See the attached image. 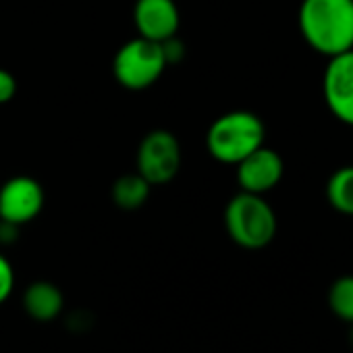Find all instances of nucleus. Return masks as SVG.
Instances as JSON below:
<instances>
[{
	"label": "nucleus",
	"mask_w": 353,
	"mask_h": 353,
	"mask_svg": "<svg viewBox=\"0 0 353 353\" xmlns=\"http://www.w3.org/2000/svg\"><path fill=\"white\" fill-rule=\"evenodd\" d=\"M166 65L162 44L139 36L119 48L112 61V73L123 88L137 92L154 85Z\"/></svg>",
	"instance_id": "obj_4"
},
{
	"label": "nucleus",
	"mask_w": 353,
	"mask_h": 353,
	"mask_svg": "<svg viewBox=\"0 0 353 353\" xmlns=\"http://www.w3.org/2000/svg\"><path fill=\"white\" fill-rule=\"evenodd\" d=\"M133 21L141 38L162 44L176 36L179 9L172 0H137Z\"/></svg>",
	"instance_id": "obj_9"
},
{
	"label": "nucleus",
	"mask_w": 353,
	"mask_h": 353,
	"mask_svg": "<svg viewBox=\"0 0 353 353\" xmlns=\"http://www.w3.org/2000/svg\"><path fill=\"white\" fill-rule=\"evenodd\" d=\"M23 307L28 316H32L38 322H50L54 320L63 307H65V297L61 289L48 281H38L32 283L26 293H23Z\"/></svg>",
	"instance_id": "obj_10"
},
{
	"label": "nucleus",
	"mask_w": 353,
	"mask_h": 353,
	"mask_svg": "<svg viewBox=\"0 0 353 353\" xmlns=\"http://www.w3.org/2000/svg\"><path fill=\"white\" fill-rule=\"evenodd\" d=\"M326 198L336 212L353 216V164L341 166L330 174Z\"/></svg>",
	"instance_id": "obj_12"
},
{
	"label": "nucleus",
	"mask_w": 353,
	"mask_h": 353,
	"mask_svg": "<svg viewBox=\"0 0 353 353\" xmlns=\"http://www.w3.org/2000/svg\"><path fill=\"white\" fill-rule=\"evenodd\" d=\"M351 343H353V328H351Z\"/></svg>",
	"instance_id": "obj_17"
},
{
	"label": "nucleus",
	"mask_w": 353,
	"mask_h": 353,
	"mask_svg": "<svg viewBox=\"0 0 353 353\" xmlns=\"http://www.w3.org/2000/svg\"><path fill=\"white\" fill-rule=\"evenodd\" d=\"M264 123L248 110H233L219 117L206 135L208 152L214 160L237 164L248 154L264 145Z\"/></svg>",
	"instance_id": "obj_2"
},
{
	"label": "nucleus",
	"mask_w": 353,
	"mask_h": 353,
	"mask_svg": "<svg viewBox=\"0 0 353 353\" xmlns=\"http://www.w3.org/2000/svg\"><path fill=\"white\" fill-rule=\"evenodd\" d=\"M150 190L152 185L139 172L123 174L112 185V202L123 210H137L148 202Z\"/></svg>",
	"instance_id": "obj_11"
},
{
	"label": "nucleus",
	"mask_w": 353,
	"mask_h": 353,
	"mask_svg": "<svg viewBox=\"0 0 353 353\" xmlns=\"http://www.w3.org/2000/svg\"><path fill=\"white\" fill-rule=\"evenodd\" d=\"M299 30L328 59L353 50V0H301Z\"/></svg>",
	"instance_id": "obj_1"
},
{
	"label": "nucleus",
	"mask_w": 353,
	"mask_h": 353,
	"mask_svg": "<svg viewBox=\"0 0 353 353\" xmlns=\"http://www.w3.org/2000/svg\"><path fill=\"white\" fill-rule=\"evenodd\" d=\"M15 287V272L11 262L0 254V303H5Z\"/></svg>",
	"instance_id": "obj_14"
},
{
	"label": "nucleus",
	"mask_w": 353,
	"mask_h": 353,
	"mask_svg": "<svg viewBox=\"0 0 353 353\" xmlns=\"http://www.w3.org/2000/svg\"><path fill=\"white\" fill-rule=\"evenodd\" d=\"M283 170L285 164L279 152L260 145L241 162H237V183L241 192L262 196L279 185V181L283 179Z\"/></svg>",
	"instance_id": "obj_8"
},
{
	"label": "nucleus",
	"mask_w": 353,
	"mask_h": 353,
	"mask_svg": "<svg viewBox=\"0 0 353 353\" xmlns=\"http://www.w3.org/2000/svg\"><path fill=\"white\" fill-rule=\"evenodd\" d=\"M328 305L332 314L353 324V274L339 276L328 289Z\"/></svg>",
	"instance_id": "obj_13"
},
{
	"label": "nucleus",
	"mask_w": 353,
	"mask_h": 353,
	"mask_svg": "<svg viewBox=\"0 0 353 353\" xmlns=\"http://www.w3.org/2000/svg\"><path fill=\"white\" fill-rule=\"evenodd\" d=\"M181 168V145L170 131H150L137 150V172L150 185L168 183Z\"/></svg>",
	"instance_id": "obj_5"
},
{
	"label": "nucleus",
	"mask_w": 353,
	"mask_h": 353,
	"mask_svg": "<svg viewBox=\"0 0 353 353\" xmlns=\"http://www.w3.org/2000/svg\"><path fill=\"white\" fill-rule=\"evenodd\" d=\"M322 90L328 110L341 123L353 127V50L328 59Z\"/></svg>",
	"instance_id": "obj_6"
},
{
	"label": "nucleus",
	"mask_w": 353,
	"mask_h": 353,
	"mask_svg": "<svg viewBox=\"0 0 353 353\" xmlns=\"http://www.w3.org/2000/svg\"><path fill=\"white\" fill-rule=\"evenodd\" d=\"M17 233H19V225L0 221V241L3 243H13L17 239Z\"/></svg>",
	"instance_id": "obj_16"
},
{
	"label": "nucleus",
	"mask_w": 353,
	"mask_h": 353,
	"mask_svg": "<svg viewBox=\"0 0 353 353\" xmlns=\"http://www.w3.org/2000/svg\"><path fill=\"white\" fill-rule=\"evenodd\" d=\"M225 227L239 248L262 250L276 235V214L262 196L241 192L227 204Z\"/></svg>",
	"instance_id": "obj_3"
},
{
	"label": "nucleus",
	"mask_w": 353,
	"mask_h": 353,
	"mask_svg": "<svg viewBox=\"0 0 353 353\" xmlns=\"http://www.w3.org/2000/svg\"><path fill=\"white\" fill-rule=\"evenodd\" d=\"M44 206L42 185L32 176H13L0 190V221L26 225L34 221Z\"/></svg>",
	"instance_id": "obj_7"
},
{
	"label": "nucleus",
	"mask_w": 353,
	"mask_h": 353,
	"mask_svg": "<svg viewBox=\"0 0 353 353\" xmlns=\"http://www.w3.org/2000/svg\"><path fill=\"white\" fill-rule=\"evenodd\" d=\"M17 94V81L15 77L5 71V69H0V104H7L15 98Z\"/></svg>",
	"instance_id": "obj_15"
}]
</instances>
